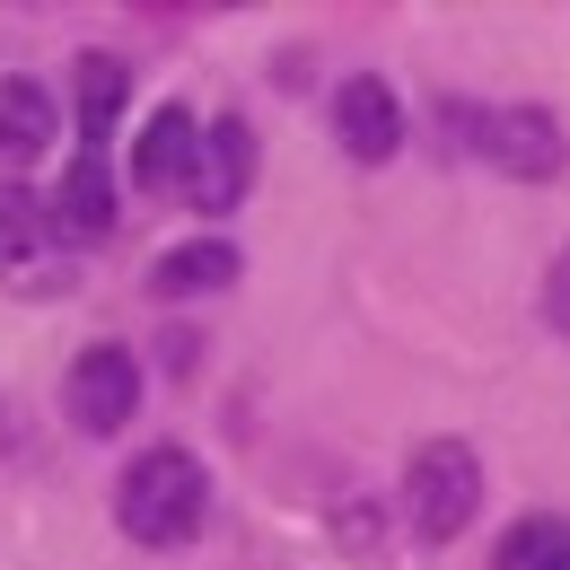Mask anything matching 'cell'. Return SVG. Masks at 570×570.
<instances>
[{
    "instance_id": "6",
    "label": "cell",
    "mask_w": 570,
    "mask_h": 570,
    "mask_svg": "<svg viewBox=\"0 0 570 570\" xmlns=\"http://www.w3.org/2000/svg\"><path fill=\"white\" fill-rule=\"evenodd\" d=\"M203 132H212V124H194L185 106H158V115L141 124V141H132V176H141V185H158V194H167V185H176V194H194Z\"/></svg>"
},
{
    "instance_id": "9",
    "label": "cell",
    "mask_w": 570,
    "mask_h": 570,
    "mask_svg": "<svg viewBox=\"0 0 570 570\" xmlns=\"http://www.w3.org/2000/svg\"><path fill=\"white\" fill-rule=\"evenodd\" d=\"M53 141V97L36 88V79H0V149L9 158H36V149Z\"/></svg>"
},
{
    "instance_id": "10",
    "label": "cell",
    "mask_w": 570,
    "mask_h": 570,
    "mask_svg": "<svg viewBox=\"0 0 570 570\" xmlns=\"http://www.w3.org/2000/svg\"><path fill=\"white\" fill-rule=\"evenodd\" d=\"M71 88H79V132H88V149L115 132V115H124V62L115 53H79V71H71Z\"/></svg>"
},
{
    "instance_id": "11",
    "label": "cell",
    "mask_w": 570,
    "mask_h": 570,
    "mask_svg": "<svg viewBox=\"0 0 570 570\" xmlns=\"http://www.w3.org/2000/svg\"><path fill=\"white\" fill-rule=\"evenodd\" d=\"M62 228H71V237H106V228H115V185H106L97 149L62 176Z\"/></svg>"
},
{
    "instance_id": "8",
    "label": "cell",
    "mask_w": 570,
    "mask_h": 570,
    "mask_svg": "<svg viewBox=\"0 0 570 570\" xmlns=\"http://www.w3.org/2000/svg\"><path fill=\"white\" fill-rule=\"evenodd\" d=\"M219 282H237V246H219V237H194V246H176V255L149 264L158 298H194V289H219Z\"/></svg>"
},
{
    "instance_id": "12",
    "label": "cell",
    "mask_w": 570,
    "mask_h": 570,
    "mask_svg": "<svg viewBox=\"0 0 570 570\" xmlns=\"http://www.w3.org/2000/svg\"><path fill=\"white\" fill-rule=\"evenodd\" d=\"M500 570H570V518H518L500 535Z\"/></svg>"
},
{
    "instance_id": "2",
    "label": "cell",
    "mask_w": 570,
    "mask_h": 570,
    "mask_svg": "<svg viewBox=\"0 0 570 570\" xmlns=\"http://www.w3.org/2000/svg\"><path fill=\"white\" fill-rule=\"evenodd\" d=\"M404 509H413V535L456 544V535L474 527V509H483V465H474V448L430 439L422 456H413V474H404Z\"/></svg>"
},
{
    "instance_id": "1",
    "label": "cell",
    "mask_w": 570,
    "mask_h": 570,
    "mask_svg": "<svg viewBox=\"0 0 570 570\" xmlns=\"http://www.w3.org/2000/svg\"><path fill=\"white\" fill-rule=\"evenodd\" d=\"M203 456H185V448H149L132 456V474H124V492H115V518H124V535L132 544H185L194 527H203Z\"/></svg>"
},
{
    "instance_id": "7",
    "label": "cell",
    "mask_w": 570,
    "mask_h": 570,
    "mask_svg": "<svg viewBox=\"0 0 570 570\" xmlns=\"http://www.w3.org/2000/svg\"><path fill=\"white\" fill-rule=\"evenodd\" d=\"M246 167H255L246 124H212V132H203V167H194V203H203V212H228V203L255 185Z\"/></svg>"
},
{
    "instance_id": "3",
    "label": "cell",
    "mask_w": 570,
    "mask_h": 570,
    "mask_svg": "<svg viewBox=\"0 0 570 570\" xmlns=\"http://www.w3.org/2000/svg\"><path fill=\"white\" fill-rule=\"evenodd\" d=\"M465 141L483 149L492 167L527 176V185L562 176V132H553V115H544V106H483V115L465 124Z\"/></svg>"
},
{
    "instance_id": "4",
    "label": "cell",
    "mask_w": 570,
    "mask_h": 570,
    "mask_svg": "<svg viewBox=\"0 0 570 570\" xmlns=\"http://www.w3.org/2000/svg\"><path fill=\"white\" fill-rule=\"evenodd\" d=\"M141 404V360L124 343H97V352L71 360V422L79 430H124Z\"/></svg>"
},
{
    "instance_id": "13",
    "label": "cell",
    "mask_w": 570,
    "mask_h": 570,
    "mask_svg": "<svg viewBox=\"0 0 570 570\" xmlns=\"http://www.w3.org/2000/svg\"><path fill=\"white\" fill-rule=\"evenodd\" d=\"M553 316L570 325V255H562V273H553Z\"/></svg>"
},
{
    "instance_id": "5",
    "label": "cell",
    "mask_w": 570,
    "mask_h": 570,
    "mask_svg": "<svg viewBox=\"0 0 570 570\" xmlns=\"http://www.w3.org/2000/svg\"><path fill=\"white\" fill-rule=\"evenodd\" d=\"M334 132L352 149L360 167H377V158H395L404 149V106H395V88L386 79H343V97H334Z\"/></svg>"
}]
</instances>
